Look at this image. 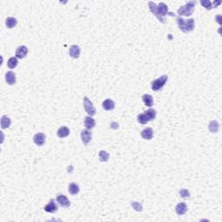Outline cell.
Here are the masks:
<instances>
[{
    "instance_id": "6da1fadb",
    "label": "cell",
    "mask_w": 222,
    "mask_h": 222,
    "mask_svg": "<svg viewBox=\"0 0 222 222\" xmlns=\"http://www.w3.org/2000/svg\"><path fill=\"white\" fill-rule=\"evenodd\" d=\"M148 7L150 11L152 12L155 17H156L159 21L162 24H165V19L164 17L167 15H170V16H174V14L168 12V5L164 4V3H160L159 5H156L155 3L149 1L148 2Z\"/></svg>"
},
{
    "instance_id": "7a4b0ae2",
    "label": "cell",
    "mask_w": 222,
    "mask_h": 222,
    "mask_svg": "<svg viewBox=\"0 0 222 222\" xmlns=\"http://www.w3.org/2000/svg\"><path fill=\"white\" fill-rule=\"evenodd\" d=\"M177 24H178L179 28L184 32V33H187V32H190L195 26V23H194V19L193 18H189L187 20L183 19L182 18L179 17L177 18Z\"/></svg>"
},
{
    "instance_id": "3957f363",
    "label": "cell",
    "mask_w": 222,
    "mask_h": 222,
    "mask_svg": "<svg viewBox=\"0 0 222 222\" xmlns=\"http://www.w3.org/2000/svg\"><path fill=\"white\" fill-rule=\"evenodd\" d=\"M156 117V111L155 109H149L148 110H146L144 113L140 114L139 115L137 116V121L141 124H146L148 122L154 120L155 118Z\"/></svg>"
},
{
    "instance_id": "277c9868",
    "label": "cell",
    "mask_w": 222,
    "mask_h": 222,
    "mask_svg": "<svg viewBox=\"0 0 222 222\" xmlns=\"http://www.w3.org/2000/svg\"><path fill=\"white\" fill-rule=\"evenodd\" d=\"M196 5L195 1H190V2H187V4L185 5L181 6V8H179L177 12H178L179 16H191L193 12H194V6Z\"/></svg>"
},
{
    "instance_id": "5b68a950",
    "label": "cell",
    "mask_w": 222,
    "mask_h": 222,
    "mask_svg": "<svg viewBox=\"0 0 222 222\" xmlns=\"http://www.w3.org/2000/svg\"><path fill=\"white\" fill-rule=\"evenodd\" d=\"M168 75H163V76H161L160 78L153 81L152 83H151V88H152L153 90L154 91H158V90L161 89L162 88L164 87L166 83L168 82Z\"/></svg>"
},
{
    "instance_id": "8992f818",
    "label": "cell",
    "mask_w": 222,
    "mask_h": 222,
    "mask_svg": "<svg viewBox=\"0 0 222 222\" xmlns=\"http://www.w3.org/2000/svg\"><path fill=\"white\" fill-rule=\"evenodd\" d=\"M83 107H84V109H85L86 113L88 115H89L90 116L96 115V109H95L93 103L90 102V100L88 98L87 96H85L83 98Z\"/></svg>"
},
{
    "instance_id": "52a82bcc",
    "label": "cell",
    "mask_w": 222,
    "mask_h": 222,
    "mask_svg": "<svg viewBox=\"0 0 222 222\" xmlns=\"http://www.w3.org/2000/svg\"><path fill=\"white\" fill-rule=\"evenodd\" d=\"M92 138V134L90 131L89 129H83L82 132H81V139H82V141L85 145H87L90 141H91Z\"/></svg>"
},
{
    "instance_id": "ba28073f",
    "label": "cell",
    "mask_w": 222,
    "mask_h": 222,
    "mask_svg": "<svg viewBox=\"0 0 222 222\" xmlns=\"http://www.w3.org/2000/svg\"><path fill=\"white\" fill-rule=\"evenodd\" d=\"M27 53H28V49L26 46H24V45L19 46L16 50V57L19 58V59H23L26 57Z\"/></svg>"
},
{
    "instance_id": "9c48e42d",
    "label": "cell",
    "mask_w": 222,
    "mask_h": 222,
    "mask_svg": "<svg viewBox=\"0 0 222 222\" xmlns=\"http://www.w3.org/2000/svg\"><path fill=\"white\" fill-rule=\"evenodd\" d=\"M45 139H46V136L44 133H37L34 135L33 141L37 146H43L45 142Z\"/></svg>"
},
{
    "instance_id": "30bf717a",
    "label": "cell",
    "mask_w": 222,
    "mask_h": 222,
    "mask_svg": "<svg viewBox=\"0 0 222 222\" xmlns=\"http://www.w3.org/2000/svg\"><path fill=\"white\" fill-rule=\"evenodd\" d=\"M187 206L186 203L184 202H181V203H178L177 206L175 207V212L178 215H183L185 213H187Z\"/></svg>"
},
{
    "instance_id": "8fae6325",
    "label": "cell",
    "mask_w": 222,
    "mask_h": 222,
    "mask_svg": "<svg viewBox=\"0 0 222 222\" xmlns=\"http://www.w3.org/2000/svg\"><path fill=\"white\" fill-rule=\"evenodd\" d=\"M69 53H70V56L71 57H73V58H78L79 56H80V53H81L80 47L77 46V45H72V46H70Z\"/></svg>"
},
{
    "instance_id": "7c38bea8",
    "label": "cell",
    "mask_w": 222,
    "mask_h": 222,
    "mask_svg": "<svg viewBox=\"0 0 222 222\" xmlns=\"http://www.w3.org/2000/svg\"><path fill=\"white\" fill-rule=\"evenodd\" d=\"M57 201L58 202V204L62 206V207H68L70 206V201L68 200V198L65 195H58L57 197Z\"/></svg>"
},
{
    "instance_id": "4fadbf2b",
    "label": "cell",
    "mask_w": 222,
    "mask_h": 222,
    "mask_svg": "<svg viewBox=\"0 0 222 222\" xmlns=\"http://www.w3.org/2000/svg\"><path fill=\"white\" fill-rule=\"evenodd\" d=\"M57 205L55 203L54 200H50V202L44 207V211L47 213H55L57 211Z\"/></svg>"
},
{
    "instance_id": "5bb4252c",
    "label": "cell",
    "mask_w": 222,
    "mask_h": 222,
    "mask_svg": "<svg viewBox=\"0 0 222 222\" xmlns=\"http://www.w3.org/2000/svg\"><path fill=\"white\" fill-rule=\"evenodd\" d=\"M141 137L143 139L151 140L153 138V135H154V132H153L151 128H145V129L141 131Z\"/></svg>"
},
{
    "instance_id": "9a60e30c",
    "label": "cell",
    "mask_w": 222,
    "mask_h": 222,
    "mask_svg": "<svg viewBox=\"0 0 222 222\" xmlns=\"http://www.w3.org/2000/svg\"><path fill=\"white\" fill-rule=\"evenodd\" d=\"M5 80L8 84L10 85H13L16 83V75L12 71H8L5 74Z\"/></svg>"
},
{
    "instance_id": "2e32d148",
    "label": "cell",
    "mask_w": 222,
    "mask_h": 222,
    "mask_svg": "<svg viewBox=\"0 0 222 222\" xmlns=\"http://www.w3.org/2000/svg\"><path fill=\"white\" fill-rule=\"evenodd\" d=\"M84 126L86 127L87 129H91L96 126V121L90 116H86L84 120Z\"/></svg>"
},
{
    "instance_id": "e0dca14e",
    "label": "cell",
    "mask_w": 222,
    "mask_h": 222,
    "mask_svg": "<svg viewBox=\"0 0 222 222\" xmlns=\"http://www.w3.org/2000/svg\"><path fill=\"white\" fill-rule=\"evenodd\" d=\"M69 135H70V129L65 126L61 127V128L57 130V136H58L59 138H65V137H67Z\"/></svg>"
},
{
    "instance_id": "ac0fdd59",
    "label": "cell",
    "mask_w": 222,
    "mask_h": 222,
    "mask_svg": "<svg viewBox=\"0 0 222 222\" xmlns=\"http://www.w3.org/2000/svg\"><path fill=\"white\" fill-rule=\"evenodd\" d=\"M102 108L105 110H112L115 109V102L111 99H106L102 102Z\"/></svg>"
},
{
    "instance_id": "d6986e66",
    "label": "cell",
    "mask_w": 222,
    "mask_h": 222,
    "mask_svg": "<svg viewBox=\"0 0 222 222\" xmlns=\"http://www.w3.org/2000/svg\"><path fill=\"white\" fill-rule=\"evenodd\" d=\"M11 123V121L7 115H3L2 118H1V128L3 129H5L7 128H9L10 125Z\"/></svg>"
},
{
    "instance_id": "ffe728a7",
    "label": "cell",
    "mask_w": 222,
    "mask_h": 222,
    "mask_svg": "<svg viewBox=\"0 0 222 222\" xmlns=\"http://www.w3.org/2000/svg\"><path fill=\"white\" fill-rule=\"evenodd\" d=\"M17 24H18L17 19L15 18H12V17L7 18V19L5 20V24H6L7 28H9V29H12L13 27L17 25Z\"/></svg>"
},
{
    "instance_id": "44dd1931",
    "label": "cell",
    "mask_w": 222,
    "mask_h": 222,
    "mask_svg": "<svg viewBox=\"0 0 222 222\" xmlns=\"http://www.w3.org/2000/svg\"><path fill=\"white\" fill-rule=\"evenodd\" d=\"M68 190H69V193H70V194H72V195H76V194H77L79 193V187L78 185H76V183H70V185H69V188H68Z\"/></svg>"
},
{
    "instance_id": "7402d4cb",
    "label": "cell",
    "mask_w": 222,
    "mask_h": 222,
    "mask_svg": "<svg viewBox=\"0 0 222 222\" xmlns=\"http://www.w3.org/2000/svg\"><path fill=\"white\" fill-rule=\"evenodd\" d=\"M142 101H143L144 104L148 107H151L154 103V100H153V97L148 94H145L142 96Z\"/></svg>"
},
{
    "instance_id": "603a6c76",
    "label": "cell",
    "mask_w": 222,
    "mask_h": 222,
    "mask_svg": "<svg viewBox=\"0 0 222 222\" xmlns=\"http://www.w3.org/2000/svg\"><path fill=\"white\" fill-rule=\"evenodd\" d=\"M219 122L217 121H212V122H210L208 125V128L210 132H212V133H217L218 131H219Z\"/></svg>"
},
{
    "instance_id": "cb8c5ba5",
    "label": "cell",
    "mask_w": 222,
    "mask_h": 222,
    "mask_svg": "<svg viewBox=\"0 0 222 222\" xmlns=\"http://www.w3.org/2000/svg\"><path fill=\"white\" fill-rule=\"evenodd\" d=\"M18 58L17 57H11L9 60H8V63H7V64H8V67H9L10 69H14V68H16L17 66H18Z\"/></svg>"
},
{
    "instance_id": "d4e9b609",
    "label": "cell",
    "mask_w": 222,
    "mask_h": 222,
    "mask_svg": "<svg viewBox=\"0 0 222 222\" xmlns=\"http://www.w3.org/2000/svg\"><path fill=\"white\" fill-rule=\"evenodd\" d=\"M109 158V153H107L104 150H102L99 152V159L101 161H108Z\"/></svg>"
},
{
    "instance_id": "484cf974",
    "label": "cell",
    "mask_w": 222,
    "mask_h": 222,
    "mask_svg": "<svg viewBox=\"0 0 222 222\" xmlns=\"http://www.w3.org/2000/svg\"><path fill=\"white\" fill-rule=\"evenodd\" d=\"M200 4L203 5L205 7V9L206 10H210L213 9V5H212V3L208 1V0H202V1H200Z\"/></svg>"
},
{
    "instance_id": "4316f807",
    "label": "cell",
    "mask_w": 222,
    "mask_h": 222,
    "mask_svg": "<svg viewBox=\"0 0 222 222\" xmlns=\"http://www.w3.org/2000/svg\"><path fill=\"white\" fill-rule=\"evenodd\" d=\"M131 206L133 207V208L135 209V211L141 212V211L142 210V206H141V204H140L139 202H132V203H131Z\"/></svg>"
},
{
    "instance_id": "83f0119b",
    "label": "cell",
    "mask_w": 222,
    "mask_h": 222,
    "mask_svg": "<svg viewBox=\"0 0 222 222\" xmlns=\"http://www.w3.org/2000/svg\"><path fill=\"white\" fill-rule=\"evenodd\" d=\"M180 194H181V196L182 198H188V197H190V194H189V192L187 191V189L181 190V191H180Z\"/></svg>"
},
{
    "instance_id": "f1b7e54d",
    "label": "cell",
    "mask_w": 222,
    "mask_h": 222,
    "mask_svg": "<svg viewBox=\"0 0 222 222\" xmlns=\"http://www.w3.org/2000/svg\"><path fill=\"white\" fill-rule=\"evenodd\" d=\"M220 4H221V1H218V2H216V3H215V2H213V8H216V7H217L218 5H220Z\"/></svg>"
}]
</instances>
